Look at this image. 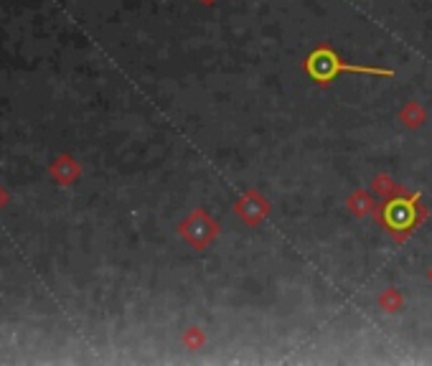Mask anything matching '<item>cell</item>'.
I'll use <instances>...</instances> for the list:
<instances>
[{"instance_id":"6da1fadb","label":"cell","mask_w":432,"mask_h":366,"mask_svg":"<svg viewBox=\"0 0 432 366\" xmlns=\"http://www.w3.org/2000/svg\"><path fill=\"white\" fill-rule=\"evenodd\" d=\"M303 69L313 82L318 84H328L338 74L344 71H354V74H371V77H394L392 69H379V66H359V64H348L333 51L330 46H318L313 54L303 62Z\"/></svg>"},{"instance_id":"52a82bcc","label":"cell","mask_w":432,"mask_h":366,"mask_svg":"<svg viewBox=\"0 0 432 366\" xmlns=\"http://www.w3.org/2000/svg\"><path fill=\"white\" fill-rule=\"evenodd\" d=\"M379 303H382V308H384V311H392L394 313V311H400V308H402V295L394 288H389V290H384V293H382Z\"/></svg>"},{"instance_id":"8992f818","label":"cell","mask_w":432,"mask_h":366,"mask_svg":"<svg viewBox=\"0 0 432 366\" xmlns=\"http://www.w3.org/2000/svg\"><path fill=\"white\" fill-rule=\"evenodd\" d=\"M371 206H374V201H371L369 194H364V191H356L351 199H348V209L354 211V214H359V217H364V214H369Z\"/></svg>"},{"instance_id":"5b68a950","label":"cell","mask_w":432,"mask_h":366,"mask_svg":"<svg viewBox=\"0 0 432 366\" xmlns=\"http://www.w3.org/2000/svg\"><path fill=\"white\" fill-rule=\"evenodd\" d=\"M400 117H402V122H404L407 127H420V125H422V120H424V112H422V107H420L417 102H407Z\"/></svg>"},{"instance_id":"277c9868","label":"cell","mask_w":432,"mask_h":366,"mask_svg":"<svg viewBox=\"0 0 432 366\" xmlns=\"http://www.w3.org/2000/svg\"><path fill=\"white\" fill-rule=\"evenodd\" d=\"M267 211H270V203L259 194H254V191L242 196V201L236 203V214H239L242 221H247V224H257V221H262V217H265Z\"/></svg>"},{"instance_id":"9c48e42d","label":"cell","mask_w":432,"mask_h":366,"mask_svg":"<svg viewBox=\"0 0 432 366\" xmlns=\"http://www.w3.org/2000/svg\"><path fill=\"white\" fill-rule=\"evenodd\" d=\"M430 280H432V270H430Z\"/></svg>"},{"instance_id":"3957f363","label":"cell","mask_w":432,"mask_h":366,"mask_svg":"<svg viewBox=\"0 0 432 366\" xmlns=\"http://www.w3.org/2000/svg\"><path fill=\"white\" fill-rule=\"evenodd\" d=\"M216 221H214L206 211H201V209H196L194 214H191V219L183 224V237L196 247V250H201V247H206L209 241L216 237Z\"/></svg>"},{"instance_id":"ba28073f","label":"cell","mask_w":432,"mask_h":366,"mask_svg":"<svg viewBox=\"0 0 432 366\" xmlns=\"http://www.w3.org/2000/svg\"><path fill=\"white\" fill-rule=\"evenodd\" d=\"M374 188H377V191H389V188H394V183L389 179H377L374 181Z\"/></svg>"},{"instance_id":"7a4b0ae2","label":"cell","mask_w":432,"mask_h":366,"mask_svg":"<svg viewBox=\"0 0 432 366\" xmlns=\"http://www.w3.org/2000/svg\"><path fill=\"white\" fill-rule=\"evenodd\" d=\"M420 191L412 196H402V199H392L389 203L382 206V221L389 232L397 234V239H404L420 221H422L424 211H420Z\"/></svg>"}]
</instances>
